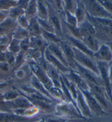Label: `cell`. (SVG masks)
Returning <instances> with one entry per match:
<instances>
[{
  "label": "cell",
  "mask_w": 112,
  "mask_h": 122,
  "mask_svg": "<svg viewBox=\"0 0 112 122\" xmlns=\"http://www.w3.org/2000/svg\"><path fill=\"white\" fill-rule=\"evenodd\" d=\"M73 51L74 53V60L77 64L93 71L97 76L100 77V71L97 67L96 61L94 59L74 47H73Z\"/></svg>",
  "instance_id": "obj_1"
},
{
  "label": "cell",
  "mask_w": 112,
  "mask_h": 122,
  "mask_svg": "<svg viewBox=\"0 0 112 122\" xmlns=\"http://www.w3.org/2000/svg\"><path fill=\"white\" fill-rule=\"evenodd\" d=\"M29 67L32 71V75L35 76L37 79L41 82L46 89L48 90L53 86V83L51 79L49 78L44 70L37 61L31 60L28 61Z\"/></svg>",
  "instance_id": "obj_2"
},
{
  "label": "cell",
  "mask_w": 112,
  "mask_h": 122,
  "mask_svg": "<svg viewBox=\"0 0 112 122\" xmlns=\"http://www.w3.org/2000/svg\"><path fill=\"white\" fill-rule=\"evenodd\" d=\"M85 7L87 13L95 18H106L112 20V15L97 1H82Z\"/></svg>",
  "instance_id": "obj_3"
},
{
  "label": "cell",
  "mask_w": 112,
  "mask_h": 122,
  "mask_svg": "<svg viewBox=\"0 0 112 122\" xmlns=\"http://www.w3.org/2000/svg\"><path fill=\"white\" fill-rule=\"evenodd\" d=\"M88 86L89 88V92L95 97L103 109H107L109 107L108 103L110 100L104 86L99 84L89 85Z\"/></svg>",
  "instance_id": "obj_4"
},
{
  "label": "cell",
  "mask_w": 112,
  "mask_h": 122,
  "mask_svg": "<svg viewBox=\"0 0 112 122\" xmlns=\"http://www.w3.org/2000/svg\"><path fill=\"white\" fill-rule=\"evenodd\" d=\"M55 111L57 116L60 117H64L67 116L69 117L73 116L74 117L83 118L72 103L66 101H62L58 103L55 106Z\"/></svg>",
  "instance_id": "obj_5"
},
{
  "label": "cell",
  "mask_w": 112,
  "mask_h": 122,
  "mask_svg": "<svg viewBox=\"0 0 112 122\" xmlns=\"http://www.w3.org/2000/svg\"><path fill=\"white\" fill-rule=\"evenodd\" d=\"M97 67L100 73V77L102 81L103 86L105 89L108 97L111 101L112 105V91L111 88V82L109 80L108 72V63L104 62L96 61Z\"/></svg>",
  "instance_id": "obj_6"
},
{
  "label": "cell",
  "mask_w": 112,
  "mask_h": 122,
  "mask_svg": "<svg viewBox=\"0 0 112 122\" xmlns=\"http://www.w3.org/2000/svg\"><path fill=\"white\" fill-rule=\"evenodd\" d=\"M85 98L86 102L91 113H93L97 116H101L106 114V112L101 106L100 103L95 97L88 90H80Z\"/></svg>",
  "instance_id": "obj_7"
},
{
  "label": "cell",
  "mask_w": 112,
  "mask_h": 122,
  "mask_svg": "<svg viewBox=\"0 0 112 122\" xmlns=\"http://www.w3.org/2000/svg\"><path fill=\"white\" fill-rule=\"evenodd\" d=\"M37 117H27L18 116L12 112H0V122H37Z\"/></svg>",
  "instance_id": "obj_8"
},
{
  "label": "cell",
  "mask_w": 112,
  "mask_h": 122,
  "mask_svg": "<svg viewBox=\"0 0 112 122\" xmlns=\"http://www.w3.org/2000/svg\"><path fill=\"white\" fill-rule=\"evenodd\" d=\"M76 103L79 113L83 118H89L93 117V114L88 107L85 98L82 92L78 88Z\"/></svg>",
  "instance_id": "obj_9"
},
{
  "label": "cell",
  "mask_w": 112,
  "mask_h": 122,
  "mask_svg": "<svg viewBox=\"0 0 112 122\" xmlns=\"http://www.w3.org/2000/svg\"><path fill=\"white\" fill-rule=\"evenodd\" d=\"M61 48L65 58L67 62L68 65L70 69L74 70H76L74 60V53H73V47L70 45L67 41H61L58 44Z\"/></svg>",
  "instance_id": "obj_10"
},
{
  "label": "cell",
  "mask_w": 112,
  "mask_h": 122,
  "mask_svg": "<svg viewBox=\"0 0 112 122\" xmlns=\"http://www.w3.org/2000/svg\"><path fill=\"white\" fill-rule=\"evenodd\" d=\"M93 58L96 61L109 63L112 60V52L107 44H102L98 49L93 53Z\"/></svg>",
  "instance_id": "obj_11"
},
{
  "label": "cell",
  "mask_w": 112,
  "mask_h": 122,
  "mask_svg": "<svg viewBox=\"0 0 112 122\" xmlns=\"http://www.w3.org/2000/svg\"><path fill=\"white\" fill-rule=\"evenodd\" d=\"M43 56L47 62H48L49 63L54 66L55 67H56L61 73L63 75H66L70 72L71 69L64 65L59 60L53 56L50 51L48 50L47 48L45 49L44 52Z\"/></svg>",
  "instance_id": "obj_12"
},
{
  "label": "cell",
  "mask_w": 112,
  "mask_h": 122,
  "mask_svg": "<svg viewBox=\"0 0 112 122\" xmlns=\"http://www.w3.org/2000/svg\"><path fill=\"white\" fill-rule=\"evenodd\" d=\"M63 75L69 81L74 83L78 89L80 90L89 91V88L87 83L77 71L71 70L70 72L68 73Z\"/></svg>",
  "instance_id": "obj_13"
},
{
  "label": "cell",
  "mask_w": 112,
  "mask_h": 122,
  "mask_svg": "<svg viewBox=\"0 0 112 122\" xmlns=\"http://www.w3.org/2000/svg\"><path fill=\"white\" fill-rule=\"evenodd\" d=\"M66 39L72 47L75 48L82 52L93 58V53L88 48L81 40L69 35H66Z\"/></svg>",
  "instance_id": "obj_14"
},
{
  "label": "cell",
  "mask_w": 112,
  "mask_h": 122,
  "mask_svg": "<svg viewBox=\"0 0 112 122\" xmlns=\"http://www.w3.org/2000/svg\"><path fill=\"white\" fill-rule=\"evenodd\" d=\"M30 48L38 50L44 55L45 49L47 48L48 43L44 39L42 35L31 36L29 37Z\"/></svg>",
  "instance_id": "obj_15"
},
{
  "label": "cell",
  "mask_w": 112,
  "mask_h": 122,
  "mask_svg": "<svg viewBox=\"0 0 112 122\" xmlns=\"http://www.w3.org/2000/svg\"><path fill=\"white\" fill-rule=\"evenodd\" d=\"M18 26L16 20L8 16L5 21L0 23V36L9 35L12 32L13 33Z\"/></svg>",
  "instance_id": "obj_16"
},
{
  "label": "cell",
  "mask_w": 112,
  "mask_h": 122,
  "mask_svg": "<svg viewBox=\"0 0 112 122\" xmlns=\"http://www.w3.org/2000/svg\"><path fill=\"white\" fill-rule=\"evenodd\" d=\"M30 85L32 87L36 90L37 91L39 92V93L43 94L46 97H48L49 99H51V100L54 101L55 102L57 103H60L61 101L59 100H58L55 99V98L52 97V95H51L50 93L48 92V90L46 89V88L44 86L42 83L39 82V81L37 79L36 77L34 76V75H32V76L31 77V80H30Z\"/></svg>",
  "instance_id": "obj_17"
},
{
  "label": "cell",
  "mask_w": 112,
  "mask_h": 122,
  "mask_svg": "<svg viewBox=\"0 0 112 122\" xmlns=\"http://www.w3.org/2000/svg\"><path fill=\"white\" fill-rule=\"evenodd\" d=\"M78 29L80 36V39L83 37L88 36H95L96 30L93 25L87 19L83 23L80 24L78 26Z\"/></svg>",
  "instance_id": "obj_18"
},
{
  "label": "cell",
  "mask_w": 112,
  "mask_h": 122,
  "mask_svg": "<svg viewBox=\"0 0 112 122\" xmlns=\"http://www.w3.org/2000/svg\"><path fill=\"white\" fill-rule=\"evenodd\" d=\"M47 49L53 56H54L58 60H59L64 65L69 68L67 62L65 58V56H64L61 48H60L58 44L52 43V42L49 43L48 45L47 46Z\"/></svg>",
  "instance_id": "obj_19"
},
{
  "label": "cell",
  "mask_w": 112,
  "mask_h": 122,
  "mask_svg": "<svg viewBox=\"0 0 112 122\" xmlns=\"http://www.w3.org/2000/svg\"><path fill=\"white\" fill-rule=\"evenodd\" d=\"M87 19L95 27L109 28L112 27V20L106 18H95L91 17L87 13Z\"/></svg>",
  "instance_id": "obj_20"
},
{
  "label": "cell",
  "mask_w": 112,
  "mask_h": 122,
  "mask_svg": "<svg viewBox=\"0 0 112 122\" xmlns=\"http://www.w3.org/2000/svg\"><path fill=\"white\" fill-rule=\"evenodd\" d=\"M87 12L82 1H77V7L74 12L78 26L87 20Z\"/></svg>",
  "instance_id": "obj_21"
},
{
  "label": "cell",
  "mask_w": 112,
  "mask_h": 122,
  "mask_svg": "<svg viewBox=\"0 0 112 122\" xmlns=\"http://www.w3.org/2000/svg\"><path fill=\"white\" fill-rule=\"evenodd\" d=\"M91 51L94 53L98 49L101 44L99 40L95 36H88L83 37L80 39Z\"/></svg>",
  "instance_id": "obj_22"
},
{
  "label": "cell",
  "mask_w": 112,
  "mask_h": 122,
  "mask_svg": "<svg viewBox=\"0 0 112 122\" xmlns=\"http://www.w3.org/2000/svg\"><path fill=\"white\" fill-rule=\"evenodd\" d=\"M37 10L36 17L42 20H48L49 19V11L47 5L44 3V1H37Z\"/></svg>",
  "instance_id": "obj_23"
},
{
  "label": "cell",
  "mask_w": 112,
  "mask_h": 122,
  "mask_svg": "<svg viewBox=\"0 0 112 122\" xmlns=\"http://www.w3.org/2000/svg\"><path fill=\"white\" fill-rule=\"evenodd\" d=\"M27 30L29 35H31V36L41 35V28L38 23L36 16L31 18L29 20V25Z\"/></svg>",
  "instance_id": "obj_24"
},
{
  "label": "cell",
  "mask_w": 112,
  "mask_h": 122,
  "mask_svg": "<svg viewBox=\"0 0 112 122\" xmlns=\"http://www.w3.org/2000/svg\"><path fill=\"white\" fill-rule=\"evenodd\" d=\"M29 37V34L27 30L22 28L19 26H18L14 30L12 35V38L20 41L21 40Z\"/></svg>",
  "instance_id": "obj_25"
},
{
  "label": "cell",
  "mask_w": 112,
  "mask_h": 122,
  "mask_svg": "<svg viewBox=\"0 0 112 122\" xmlns=\"http://www.w3.org/2000/svg\"><path fill=\"white\" fill-rule=\"evenodd\" d=\"M37 10V1H29V5H27L26 10H25V15L29 20L36 16Z\"/></svg>",
  "instance_id": "obj_26"
},
{
  "label": "cell",
  "mask_w": 112,
  "mask_h": 122,
  "mask_svg": "<svg viewBox=\"0 0 112 122\" xmlns=\"http://www.w3.org/2000/svg\"><path fill=\"white\" fill-rule=\"evenodd\" d=\"M41 35L43 37L48 43H55L56 44H59L61 41V40L58 37V35L55 34H52V33L47 32L41 29Z\"/></svg>",
  "instance_id": "obj_27"
},
{
  "label": "cell",
  "mask_w": 112,
  "mask_h": 122,
  "mask_svg": "<svg viewBox=\"0 0 112 122\" xmlns=\"http://www.w3.org/2000/svg\"><path fill=\"white\" fill-rule=\"evenodd\" d=\"M20 41H18L12 38L10 43L9 44L7 51L12 53L13 54H17L21 51L20 47Z\"/></svg>",
  "instance_id": "obj_28"
},
{
  "label": "cell",
  "mask_w": 112,
  "mask_h": 122,
  "mask_svg": "<svg viewBox=\"0 0 112 122\" xmlns=\"http://www.w3.org/2000/svg\"><path fill=\"white\" fill-rule=\"evenodd\" d=\"M8 16L12 19L16 20L19 17L22 15L25 14V10H23L17 6H15L11 8L8 10Z\"/></svg>",
  "instance_id": "obj_29"
},
{
  "label": "cell",
  "mask_w": 112,
  "mask_h": 122,
  "mask_svg": "<svg viewBox=\"0 0 112 122\" xmlns=\"http://www.w3.org/2000/svg\"><path fill=\"white\" fill-rule=\"evenodd\" d=\"M49 21L52 25L53 27H54L55 33L56 31L57 32H58L60 34H62V27L61 25V23L58 18L54 14H52L50 16H49L48 19Z\"/></svg>",
  "instance_id": "obj_30"
},
{
  "label": "cell",
  "mask_w": 112,
  "mask_h": 122,
  "mask_svg": "<svg viewBox=\"0 0 112 122\" xmlns=\"http://www.w3.org/2000/svg\"><path fill=\"white\" fill-rule=\"evenodd\" d=\"M37 21L38 24H39L40 27H41L42 30L47 31V32L55 34L54 27H53L52 25L51 24L48 20H42L41 19H39V18H37Z\"/></svg>",
  "instance_id": "obj_31"
},
{
  "label": "cell",
  "mask_w": 112,
  "mask_h": 122,
  "mask_svg": "<svg viewBox=\"0 0 112 122\" xmlns=\"http://www.w3.org/2000/svg\"><path fill=\"white\" fill-rule=\"evenodd\" d=\"M65 11V23L66 25L72 27H77L78 24L74 15L67 11Z\"/></svg>",
  "instance_id": "obj_32"
},
{
  "label": "cell",
  "mask_w": 112,
  "mask_h": 122,
  "mask_svg": "<svg viewBox=\"0 0 112 122\" xmlns=\"http://www.w3.org/2000/svg\"><path fill=\"white\" fill-rule=\"evenodd\" d=\"M62 3L64 10L74 15L77 7V1H63Z\"/></svg>",
  "instance_id": "obj_33"
},
{
  "label": "cell",
  "mask_w": 112,
  "mask_h": 122,
  "mask_svg": "<svg viewBox=\"0 0 112 122\" xmlns=\"http://www.w3.org/2000/svg\"><path fill=\"white\" fill-rule=\"evenodd\" d=\"M18 1L0 0V10H9L12 7L16 6Z\"/></svg>",
  "instance_id": "obj_34"
},
{
  "label": "cell",
  "mask_w": 112,
  "mask_h": 122,
  "mask_svg": "<svg viewBox=\"0 0 112 122\" xmlns=\"http://www.w3.org/2000/svg\"><path fill=\"white\" fill-rule=\"evenodd\" d=\"M3 98L5 101H12L20 96V94L18 91L14 90H9L3 94Z\"/></svg>",
  "instance_id": "obj_35"
},
{
  "label": "cell",
  "mask_w": 112,
  "mask_h": 122,
  "mask_svg": "<svg viewBox=\"0 0 112 122\" xmlns=\"http://www.w3.org/2000/svg\"><path fill=\"white\" fill-rule=\"evenodd\" d=\"M16 21L19 26L27 30L29 25V20L26 16L25 14L22 15L18 18L16 20Z\"/></svg>",
  "instance_id": "obj_36"
},
{
  "label": "cell",
  "mask_w": 112,
  "mask_h": 122,
  "mask_svg": "<svg viewBox=\"0 0 112 122\" xmlns=\"http://www.w3.org/2000/svg\"><path fill=\"white\" fill-rule=\"evenodd\" d=\"M103 8L112 15V1H97Z\"/></svg>",
  "instance_id": "obj_37"
},
{
  "label": "cell",
  "mask_w": 112,
  "mask_h": 122,
  "mask_svg": "<svg viewBox=\"0 0 112 122\" xmlns=\"http://www.w3.org/2000/svg\"><path fill=\"white\" fill-rule=\"evenodd\" d=\"M20 47L21 51H23V52H25V51L26 52V51H27L30 48L29 37L21 40L20 43Z\"/></svg>",
  "instance_id": "obj_38"
},
{
  "label": "cell",
  "mask_w": 112,
  "mask_h": 122,
  "mask_svg": "<svg viewBox=\"0 0 112 122\" xmlns=\"http://www.w3.org/2000/svg\"><path fill=\"white\" fill-rule=\"evenodd\" d=\"M68 119L65 117L58 116L57 117L49 118L45 121V122H67Z\"/></svg>",
  "instance_id": "obj_39"
},
{
  "label": "cell",
  "mask_w": 112,
  "mask_h": 122,
  "mask_svg": "<svg viewBox=\"0 0 112 122\" xmlns=\"http://www.w3.org/2000/svg\"><path fill=\"white\" fill-rule=\"evenodd\" d=\"M29 3V1H18L16 6L25 10H26Z\"/></svg>",
  "instance_id": "obj_40"
},
{
  "label": "cell",
  "mask_w": 112,
  "mask_h": 122,
  "mask_svg": "<svg viewBox=\"0 0 112 122\" xmlns=\"http://www.w3.org/2000/svg\"><path fill=\"white\" fill-rule=\"evenodd\" d=\"M8 10H0V23L7 19L8 17Z\"/></svg>",
  "instance_id": "obj_41"
},
{
  "label": "cell",
  "mask_w": 112,
  "mask_h": 122,
  "mask_svg": "<svg viewBox=\"0 0 112 122\" xmlns=\"http://www.w3.org/2000/svg\"><path fill=\"white\" fill-rule=\"evenodd\" d=\"M108 72L109 80L111 81V82L112 83V60L108 63Z\"/></svg>",
  "instance_id": "obj_42"
},
{
  "label": "cell",
  "mask_w": 112,
  "mask_h": 122,
  "mask_svg": "<svg viewBox=\"0 0 112 122\" xmlns=\"http://www.w3.org/2000/svg\"><path fill=\"white\" fill-rule=\"evenodd\" d=\"M109 47V48L111 49V51L112 52V41H109V42H107L105 43Z\"/></svg>",
  "instance_id": "obj_43"
},
{
  "label": "cell",
  "mask_w": 112,
  "mask_h": 122,
  "mask_svg": "<svg viewBox=\"0 0 112 122\" xmlns=\"http://www.w3.org/2000/svg\"><path fill=\"white\" fill-rule=\"evenodd\" d=\"M37 122H45V120L44 119H40L39 121H38Z\"/></svg>",
  "instance_id": "obj_44"
},
{
  "label": "cell",
  "mask_w": 112,
  "mask_h": 122,
  "mask_svg": "<svg viewBox=\"0 0 112 122\" xmlns=\"http://www.w3.org/2000/svg\"></svg>",
  "instance_id": "obj_45"
}]
</instances>
